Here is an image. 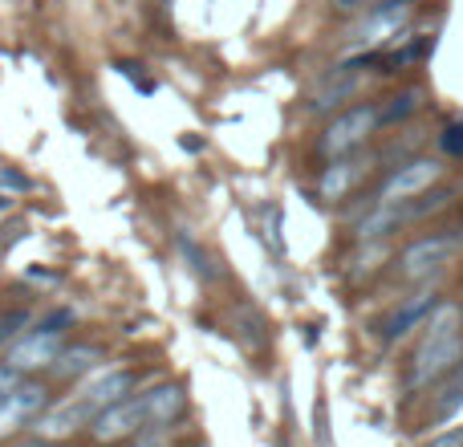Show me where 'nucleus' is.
I'll return each instance as SVG.
<instances>
[{
  "label": "nucleus",
  "instance_id": "24",
  "mask_svg": "<svg viewBox=\"0 0 463 447\" xmlns=\"http://www.w3.org/2000/svg\"><path fill=\"white\" fill-rule=\"evenodd\" d=\"M171 443V427H146L135 440H127V447H167Z\"/></svg>",
  "mask_w": 463,
  "mask_h": 447
},
{
  "label": "nucleus",
  "instance_id": "25",
  "mask_svg": "<svg viewBox=\"0 0 463 447\" xmlns=\"http://www.w3.org/2000/svg\"><path fill=\"white\" fill-rule=\"evenodd\" d=\"M383 0H334V13L337 16H366L370 8H378Z\"/></svg>",
  "mask_w": 463,
  "mask_h": 447
},
{
  "label": "nucleus",
  "instance_id": "30",
  "mask_svg": "<svg viewBox=\"0 0 463 447\" xmlns=\"http://www.w3.org/2000/svg\"><path fill=\"white\" fill-rule=\"evenodd\" d=\"M399 5H415V0H399Z\"/></svg>",
  "mask_w": 463,
  "mask_h": 447
},
{
  "label": "nucleus",
  "instance_id": "22",
  "mask_svg": "<svg viewBox=\"0 0 463 447\" xmlns=\"http://www.w3.org/2000/svg\"><path fill=\"white\" fill-rule=\"evenodd\" d=\"M24 326H29V313H24V309H5V313H0V350H5V346L13 342Z\"/></svg>",
  "mask_w": 463,
  "mask_h": 447
},
{
  "label": "nucleus",
  "instance_id": "27",
  "mask_svg": "<svg viewBox=\"0 0 463 447\" xmlns=\"http://www.w3.org/2000/svg\"><path fill=\"white\" fill-rule=\"evenodd\" d=\"M427 447H463V427H456V432H443V435H435Z\"/></svg>",
  "mask_w": 463,
  "mask_h": 447
},
{
  "label": "nucleus",
  "instance_id": "20",
  "mask_svg": "<svg viewBox=\"0 0 463 447\" xmlns=\"http://www.w3.org/2000/svg\"><path fill=\"white\" fill-rule=\"evenodd\" d=\"M236 329H240V342L248 346V350H269V329H264V318L260 313H252L248 305H240L236 309Z\"/></svg>",
  "mask_w": 463,
  "mask_h": 447
},
{
  "label": "nucleus",
  "instance_id": "13",
  "mask_svg": "<svg viewBox=\"0 0 463 447\" xmlns=\"http://www.w3.org/2000/svg\"><path fill=\"white\" fill-rule=\"evenodd\" d=\"M78 395L98 411V415H102L106 407L122 403L127 395H135V370H102V375L90 378L86 391H78Z\"/></svg>",
  "mask_w": 463,
  "mask_h": 447
},
{
  "label": "nucleus",
  "instance_id": "19",
  "mask_svg": "<svg viewBox=\"0 0 463 447\" xmlns=\"http://www.w3.org/2000/svg\"><path fill=\"white\" fill-rule=\"evenodd\" d=\"M459 407H463V366L451 370V378L443 383V391L431 399V419L435 423H439V419H451Z\"/></svg>",
  "mask_w": 463,
  "mask_h": 447
},
{
  "label": "nucleus",
  "instance_id": "5",
  "mask_svg": "<svg viewBox=\"0 0 463 447\" xmlns=\"http://www.w3.org/2000/svg\"><path fill=\"white\" fill-rule=\"evenodd\" d=\"M65 329L61 326H45L41 321L37 329H24L21 342H13L8 350V366L21 370V375H41V370H53V362L61 358L65 350Z\"/></svg>",
  "mask_w": 463,
  "mask_h": 447
},
{
  "label": "nucleus",
  "instance_id": "6",
  "mask_svg": "<svg viewBox=\"0 0 463 447\" xmlns=\"http://www.w3.org/2000/svg\"><path fill=\"white\" fill-rule=\"evenodd\" d=\"M146 427H151V419H146V403H143V395H127L122 403L106 407L102 415L94 419V427H90V440L102 443V447H114V443L135 440V435H138V432H146Z\"/></svg>",
  "mask_w": 463,
  "mask_h": 447
},
{
  "label": "nucleus",
  "instance_id": "1",
  "mask_svg": "<svg viewBox=\"0 0 463 447\" xmlns=\"http://www.w3.org/2000/svg\"><path fill=\"white\" fill-rule=\"evenodd\" d=\"M459 366H463V309L439 301V309L427 318L423 338L415 346L407 386L411 391H427V386H435L439 378H448Z\"/></svg>",
  "mask_w": 463,
  "mask_h": 447
},
{
  "label": "nucleus",
  "instance_id": "29",
  "mask_svg": "<svg viewBox=\"0 0 463 447\" xmlns=\"http://www.w3.org/2000/svg\"><path fill=\"white\" fill-rule=\"evenodd\" d=\"M21 447H45V440H37V443H21Z\"/></svg>",
  "mask_w": 463,
  "mask_h": 447
},
{
  "label": "nucleus",
  "instance_id": "14",
  "mask_svg": "<svg viewBox=\"0 0 463 447\" xmlns=\"http://www.w3.org/2000/svg\"><path fill=\"white\" fill-rule=\"evenodd\" d=\"M143 403H146L151 427H175L187 411V391L179 383H159L151 391H143Z\"/></svg>",
  "mask_w": 463,
  "mask_h": 447
},
{
  "label": "nucleus",
  "instance_id": "7",
  "mask_svg": "<svg viewBox=\"0 0 463 447\" xmlns=\"http://www.w3.org/2000/svg\"><path fill=\"white\" fill-rule=\"evenodd\" d=\"M49 411V386L45 383H21L5 403H0V440H13L16 432L33 427Z\"/></svg>",
  "mask_w": 463,
  "mask_h": 447
},
{
  "label": "nucleus",
  "instance_id": "9",
  "mask_svg": "<svg viewBox=\"0 0 463 447\" xmlns=\"http://www.w3.org/2000/svg\"><path fill=\"white\" fill-rule=\"evenodd\" d=\"M94 419H98V411L78 395V399H65L61 407H49L45 415L33 423V432H37L45 443H65V440H73V435L90 432Z\"/></svg>",
  "mask_w": 463,
  "mask_h": 447
},
{
  "label": "nucleus",
  "instance_id": "28",
  "mask_svg": "<svg viewBox=\"0 0 463 447\" xmlns=\"http://www.w3.org/2000/svg\"><path fill=\"white\" fill-rule=\"evenodd\" d=\"M21 232H24V220H13V224L5 228V244H13V240L21 236Z\"/></svg>",
  "mask_w": 463,
  "mask_h": 447
},
{
  "label": "nucleus",
  "instance_id": "17",
  "mask_svg": "<svg viewBox=\"0 0 463 447\" xmlns=\"http://www.w3.org/2000/svg\"><path fill=\"white\" fill-rule=\"evenodd\" d=\"M423 98H427V90L423 86H407V90H399L394 98H386V106H378V122L383 127H394V122H402V119H411V114L423 106Z\"/></svg>",
  "mask_w": 463,
  "mask_h": 447
},
{
  "label": "nucleus",
  "instance_id": "23",
  "mask_svg": "<svg viewBox=\"0 0 463 447\" xmlns=\"http://www.w3.org/2000/svg\"><path fill=\"white\" fill-rule=\"evenodd\" d=\"M439 147H443V155H451V159H463V119H451L448 127H443Z\"/></svg>",
  "mask_w": 463,
  "mask_h": 447
},
{
  "label": "nucleus",
  "instance_id": "21",
  "mask_svg": "<svg viewBox=\"0 0 463 447\" xmlns=\"http://www.w3.org/2000/svg\"><path fill=\"white\" fill-rule=\"evenodd\" d=\"M431 53V37H411L402 49H394V53H383V73H394V70H407V65H419L423 57Z\"/></svg>",
  "mask_w": 463,
  "mask_h": 447
},
{
  "label": "nucleus",
  "instance_id": "12",
  "mask_svg": "<svg viewBox=\"0 0 463 447\" xmlns=\"http://www.w3.org/2000/svg\"><path fill=\"white\" fill-rule=\"evenodd\" d=\"M358 86H362L358 70H354V65H345V62H337L334 70L317 81V90H313V98H309V110H317V114L337 110V106H345L354 94H358Z\"/></svg>",
  "mask_w": 463,
  "mask_h": 447
},
{
  "label": "nucleus",
  "instance_id": "8",
  "mask_svg": "<svg viewBox=\"0 0 463 447\" xmlns=\"http://www.w3.org/2000/svg\"><path fill=\"white\" fill-rule=\"evenodd\" d=\"M411 21V5H399V0H383L378 8H370L366 16H358V29H354L350 45L354 49H374L394 41Z\"/></svg>",
  "mask_w": 463,
  "mask_h": 447
},
{
  "label": "nucleus",
  "instance_id": "31",
  "mask_svg": "<svg viewBox=\"0 0 463 447\" xmlns=\"http://www.w3.org/2000/svg\"><path fill=\"white\" fill-rule=\"evenodd\" d=\"M0 167H5V163H0Z\"/></svg>",
  "mask_w": 463,
  "mask_h": 447
},
{
  "label": "nucleus",
  "instance_id": "2",
  "mask_svg": "<svg viewBox=\"0 0 463 447\" xmlns=\"http://www.w3.org/2000/svg\"><path fill=\"white\" fill-rule=\"evenodd\" d=\"M463 252V228H448V232H431V236L411 240L407 248L394 261V272L402 281H415V285H427L435 281L451 261Z\"/></svg>",
  "mask_w": 463,
  "mask_h": 447
},
{
  "label": "nucleus",
  "instance_id": "26",
  "mask_svg": "<svg viewBox=\"0 0 463 447\" xmlns=\"http://www.w3.org/2000/svg\"><path fill=\"white\" fill-rule=\"evenodd\" d=\"M21 383H24V375H21V370H13V366L5 362V366H0V403H5Z\"/></svg>",
  "mask_w": 463,
  "mask_h": 447
},
{
  "label": "nucleus",
  "instance_id": "18",
  "mask_svg": "<svg viewBox=\"0 0 463 447\" xmlns=\"http://www.w3.org/2000/svg\"><path fill=\"white\" fill-rule=\"evenodd\" d=\"M451 187H431V192H423L419 200H411V204H402V224H411V220H427V216H435V212H443L451 204Z\"/></svg>",
  "mask_w": 463,
  "mask_h": 447
},
{
  "label": "nucleus",
  "instance_id": "16",
  "mask_svg": "<svg viewBox=\"0 0 463 447\" xmlns=\"http://www.w3.org/2000/svg\"><path fill=\"white\" fill-rule=\"evenodd\" d=\"M175 244H179V252H184L187 269H192L195 277L203 281V285H216V281L224 277V269H220V264H216V256H212L208 248H203L200 240L192 236V232H179V236H175Z\"/></svg>",
  "mask_w": 463,
  "mask_h": 447
},
{
  "label": "nucleus",
  "instance_id": "3",
  "mask_svg": "<svg viewBox=\"0 0 463 447\" xmlns=\"http://www.w3.org/2000/svg\"><path fill=\"white\" fill-rule=\"evenodd\" d=\"M378 127H383V122H378V106H370V102L350 106V110H342L317 135V155L326 163L329 159H345V155H358L362 147L370 143V135H374Z\"/></svg>",
  "mask_w": 463,
  "mask_h": 447
},
{
  "label": "nucleus",
  "instance_id": "15",
  "mask_svg": "<svg viewBox=\"0 0 463 447\" xmlns=\"http://www.w3.org/2000/svg\"><path fill=\"white\" fill-rule=\"evenodd\" d=\"M102 362V346H90V342H78V346H65L61 358L53 362V370L49 375L57 378V383H73V378L90 375V370Z\"/></svg>",
  "mask_w": 463,
  "mask_h": 447
},
{
  "label": "nucleus",
  "instance_id": "11",
  "mask_svg": "<svg viewBox=\"0 0 463 447\" xmlns=\"http://www.w3.org/2000/svg\"><path fill=\"white\" fill-rule=\"evenodd\" d=\"M370 159L366 155H345V159H329L317 176V200L321 204H342L354 187L366 179Z\"/></svg>",
  "mask_w": 463,
  "mask_h": 447
},
{
  "label": "nucleus",
  "instance_id": "4",
  "mask_svg": "<svg viewBox=\"0 0 463 447\" xmlns=\"http://www.w3.org/2000/svg\"><path fill=\"white\" fill-rule=\"evenodd\" d=\"M443 159H427V155H415V159L399 163V167L386 176V184L378 187L374 204H411L419 200L423 192H431L435 184L443 179Z\"/></svg>",
  "mask_w": 463,
  "mask_h": 447
},
{
  "label": "nucleus",
  "instance_id": "10",
  "mask_svg": "<svg viewBox=\"0 0 463 447\" xmlns=\"http://www.w3.org/2000/svg\"><path fill=\"white\" fill-rule=\"evenodd\" d=\"M435 309H439V293L427 285V289H419V293L402 297V301L383 318L378 334H383V342H399V338H407L411 329H423Z\"/></svg>",
  "mask_w": 463,
  "mask_h": 447
}]
</instances>
